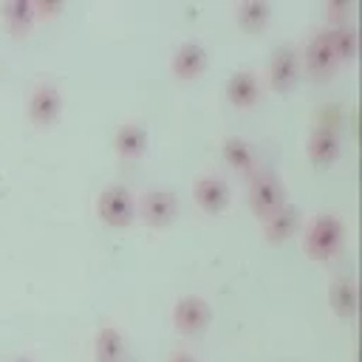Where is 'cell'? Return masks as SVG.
Returning <instances> with one entry per match:
<instances>
[{
  "label": "cell",
  "mask_w": 362,
  "mask_h": 362,
  "mask_svg": "<svg viewBox=\"0 0 362 362\" xmlns=\"http://www.w3.org/2000/svg\"><path fill=\"white\" fill-rule=\"evenodd\" d=\"M11 362H34V359H31V356H25V354H20V356H14Z\"/></svg>",
  "instance_id": "cb8c5ba5"
},
{
  "label": "cell",
  "mask_w": 362,
  "mask_h": 362,
  "mask_svg": "<svg viewBox=\"0 0 362 362\" xmlns=\"http://www.w3.org/2000/svg\"><path fill=\"white\" fill-rule=\"evenodd\" d=\"M167 362H198V359H195L192 354H187V351H175V354H173Z\"/></svg>",
  "instance_id": "603a6c76"
},
{
  "label": "cell",
  "mask_w": 362,
  "mask_h": 362,
  "mask_svg": "<svg viewBox=\"0 0 362 362\" xmlns=\"http://www.w3.org/2000/svg\"><path fill=\"white\" fill-rule=\"evenodd\" d=\"M206 68H209V51L198 40H184L170 54V74L181 82L198 79Z\"/></svg>",
  "instance_id": "ba28073f"
},
{
  "label": "cell",
  "mask_w": 362,
  "mask_h": 362,
  "mask_svg": "<svg viewBox=\"0 0 362 362\" xmlns=\"http://www.w3.org/2000/svg\"><path fill=\"white\" fill-rule=\"evenodd\" d=\"M223 93H226V102L238 110H249L257 105L260 99V76L252 71V68H238L226 85H223Z\"/></svg>",
  "instance_id": "7c38bea8"
},
{
  "label": "cell",
  "mask_w": 362,
  "mask_h": 362,
  "mask_svg": "<svg viewBox=\"0 0 362 362\" xmlns=\"http://www.w3.org/2000/svg\"><path fill=\"white\" fill-rule=\"evenodd\" d=\"M96 218L110 229H127L136 221V195L124 184H107L96 195Z\"/></svg>",
  "instance_id": "7a4b0ae2"
},
{
  "label": "cell",
  "mask_w": 362,
  "mask_h": 362,
  "mask_svg": "<svg viewBox=\"0 0 362 362\" xmlns=\"http://www.w3.org/2000/svg\"><path fill=\"white\" fill-rule=\"evenodd\" d=\"M221 156H223L226 167L235 170V173H240V175H249V178H252V175L257 173V153H255V147H252L246 139H240V136L223 139V141H221Z\"/></svg>",
  "instance_id": "e0dca14e"
},
{
  "label": "cell",
  "mask_w": 362,
  "mask_h": 362,
  "mask_svg": "<svg viewBox=\"0 0 362 362\" xmlns=\"http://www.w3.org/2000/svg\"><path fill=\"white\" fill-rule=\"evenodd\" d=\"M300 68H303L311 79H317V82H325V79H331V76L337 74L339 65H337V59H334L328 42H325V37H322V31H314V34L305 40L303 54H300Z\"/></svg>",
  "instance_id": "9c48e42d"
},
{
  "label": "cell",
  "mask_w": 362,
  "mask_h": 362,
  "mask_svg": "<svg viewBox=\"0 0 362 362\" xmlns=\"http://www.w3.org/2000/svg\"><path fill=\"white\" fill-rule=\"evenodd\" d=\"M212 322V308L204 297L198 294H187L181 300H175L173 305V328L184 337H198L209 328Z\"/></svg>",
  "instance_id": "52a82bcc"
},
{
  "label": "cell",
  "mask_w": 362,
  "mask_h": 362,
  "mask_svg": "<svg viewBox=\"0 0 362 362\" xmlns=\"http://www.w3.org/2000/svg\"><path fill=\"white\" fill-rule=\"evenodd\" d=\"M272 20V6L266 0H240L235 6V23L246 34H260Z\"/></svg>",
  "instance_id": "ffe728a7"
},
{
  "label": "cell",
  "mask_w": 362,
  "mask_h": 362,
  "mask_svg": "<svg viewBox=\"0 0 362 362\" xmlns=\"http://www.w3.org/2000/svg\"><path fill=\"white\" fill-rule=\"evenodd\" d=\"M93 356L96 362H130L124 337L116 325H99L93 334Z\"/></svg>",
  "instance_id": "d6986e66"
},
{
  "label": "cell",
  "mask_w": 362,
  "mask_h": 362,
  "mask_svg": "<svg viewBox=\"0 0 362 362\" xmlns=\"http://www.w3.org/2000/svg\"><path fill=\"white\" fill-rule=\"evenodd\" d=\"M192 201H195V206L201 212L221 215L232 204V189H229V184H226L223 175H218V173H201L192 181Z\"/></svg>",
  "instance_id": "8992f818"
},
{
  "label": "cell",
  "mask_w": 362,
  "mask_h": 362,
  "mask_svg": "<svg viewBox=\"0 0 362 362\" xmlns=\"http://www.w3.org/2000/svg\"><path fill=\"white\" fill-rule=\"evenodd\" d=\"M300 71H303V68H300V54H297V48H291V45H280V48L269 57V65H266V82H269L272 90L286 93V90H291V88L297 85Z\"/></svg>",
  "instance_id": "30bf717a"
},
{
  "label": "cell",
  "mask_w": 362,
  "mask_h": 362,
  "mask_svg": "<svg viewBox=\"0 0 362 362\" xmlns=\"http://www.w3.org/2000/svg\"><path fill=\"white\" fill-rule=\"evenodd\" d=\"M351 11L354 6L348 0H331L325 6V23L328 25H342V23H351Z\"/></svg>",
  "instance_id": "44dd1931"
},
{
  "label": "cell",
  "mask_w": 362,
  "mask_h": 362,
  "mask_svg": "<svg viewBox=\"0 0 362 362\" xmlns=\"http://www.w3.org/2000/svg\"><path fill=\"white\" fill-rule=\"evenodd\" d=\"M345 243V221L334 212H320L303 223V252L311 260H331Z\"/></svg>",
  "instance_id": "6da1fadb"
},
{
  "label": "cell",
  "mask_w": 362,
  "mask_h": 362,
  "mask_svg": "<svg viewBox=\"0 0 362 362\" xmlns=\"http://www.w3.org/2000/svg\"><path fill=\"white\" fill-rule=\"evenodd\" d=\"M113 150L122 161H139L147 150V127L141 122H122L113 130Z\"/></svg>",
  "instance_id": "4fadbf2b"
},
{
  "label": "cell",
  "mask_w": 362,
  "mask_h": 362,
  "mask_svg": "<svg viewBox=\"0 0 362 362\" xmlns=\"http://www.w3.org/2000/svg\"><path fill=\"white\" fill-rule=\"evenodd\" d=\"M320 31H322V37H325V42H328V48H331L337 65L354 62L356 48H359V37H356V28H354L351 23H342V25H322Z\"/></svg>",
  "instance_id": "2e32d148"
},
{
  "label": "cell",
  "mask_w": 362,
  "mask_h": 362,
  "mask_svg": "<svg viewBox=\"0 0 362 362\" xmlns=\"http://www.w3.org/2000/svg\"><path fill=\"white\" fill-rule=\"evenodd\" d=\"M28 122L37 127H51L62 116V90L57 82H37L25 105Z\"/></svg>",
  "instance_id": "5b68a950"
},
{
  "label": "cell",
  "mask_w": 362,
  "mask_h": 362,
  "mask_svg": "<svg viewBox=\"0 0 362 362\" xmlns=\"http://www.w3.org/2000/svg\"><path fill=\"white\" fill-rule=\"evenodd\" d=\"M303 226V212L294 206V204H283L277 212H272L266 221H263V238L269 243H283L288 240L297 229Z\"/></svg>",
  "instance_id": "9a60e30c"
},
{
  "label": "cell",
  "mask_w": 362,
  "mask_h": 362,
  "mask_svg": "<svg viewBox=\"0 0 362 362\" xmlns=\"http://www.w3.org/2000/svg\"><path fill=\"white\" fill-rule=\"evenodd\" d=\"M34 11H37V20H48V17H57L62 11V3H51V0H34Z\"/></svg>",
  "instance_id": "7402d4cb"
},
{
  "label": "cell",
  "mask_w": 362,
  "mask_h": 362,
  "mask_svg": "<svg viewBox=\"0 0 362 362\" xmlns=\"http://www.w3.org/2000/svg\"><path fill=\"white\" fill-rule=\"evenodd\" d=\"M286 204V187L277 173L257 170L249 178V209L257 221H266L272 212H277Z\"/></svg>",
  "instance_id": "3957f363"
},
{
  "label": "cell",
  "mask_w": 362,
  "mask_h": 362,
  "mask_svg": "<svg viewBox=\"0 0 362 362\" xmlns=\"http://www.w3.org/2000/svg\"><path fill=\"white\" fill-rule=\"evenodd\" d=\"M305 156L314 167H331L342 156V139L334 127L317 124L305 139Z\"/></svg>",
  "instance_id": "8fae6325"
},
{
  "label": "cell",
  "mask_w": 362,
  "mask_h": 362,
  "mask_svg": "<svg viewBox=\"0 0 362 362\" xmlns=\"http://www.w3.org/2000/svg\"><path fill=\"white\" fill-rule=\"evenodd\" d=\"M356 294H359V291H356V283H354L348 274H337V277L328 283V305H331L334 317L351 320V317L356 314V303H359Z\"/></svg>",
  "instance_id": "ac0fdd59"
},
{
  "label": "cell",
  "mask_w": 362,
  "mask_h": 362,
  "mask_svg": "<svg viewBox=\"0 0 362 362\" xmlns=\"http://www.w3.org/2000/svg\"><path fill=\"white\" fill-rule=\"evenodd\" d=\"M0 20H3V28L14 37V40H23L31 34L34 23H37V11H34V0H8L0 6Z\"/></svg>",
  "instance_id": "5bb4252c"
},
{
  "label": "cell",
  "mask_w": 362,
  "mask_h": 362,
  "mask_svg": "<svg viewBox=\"0 0 362 362\" xmlns=\"http://www.w3.org/2000/svg\"><path fill=\"white\" fill-rule=\"evenodd\" d=\"M136 218L153 229H167L178 218V195L164 187L144 189L136 195Z\"/></svg>",
  "instance_id": "277c9868"
}]
</instances>
